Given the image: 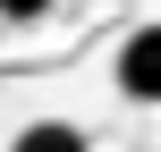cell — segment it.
Returning <instances> with one entry per match:
<instances>
[{"instance_id": "6da1fadb", "label": "cell", "mask_w": 161, "mask_h": 152, "mask_svg": "<svg viewBox=\"0 0 161 152\" xmlns=\"http://www.w3.org/2000/svg\"><path fill=\"white\" fill-rule=\"evenodd\" d=\"M110 85H119L127 102H144V110L161 102V17H153V25H136V34L119 42V59H110Z\"/></svg>"}, {"instance_id": "7a4b0ae2", "label": "cell", "mask_w": 161, "mask_h": 152, "mask_svg": "<svg viewBox=\"0 0 161 152\" xmlns=\"http://www.w3.org/2000/svg\"><path fill=\"white\" fill-rule=\"evenodd\" d=\"M8 152H93V144H85V127H68V118H34V127H17Z\"/></svg>"}, {"instance_id": "3957f363", "label": "cell", "mask_w": 161, "mask_h": 152, "mask_svg": "<svg viewBox=\"0 0 161 152\" xmlns=\"http://www.w3.org/2000/svg\"><path fill=\"white\" fill-rule=\"evenodd\" d=\"M42 8H51V0H0V17H8V25H34Z\"/></svg>"}]
</instances>
